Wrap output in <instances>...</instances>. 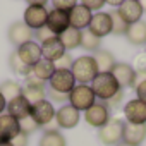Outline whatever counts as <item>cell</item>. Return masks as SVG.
Wrapping results in <instances>:
<instances>
[{
	"label": "cell",
	"mask_w": 146,
	"mask_h": 146,
	"mask_svg": "<svg viewBox=\"0 0 146 146\" xmlns=\"http://www.w3.org/2000/svg\"><path fill=\"white\" fill-rule=\"evenodd\" d=\"M40 146H67V143H65V137L57 129H48L43 132L40 139Z\"/></svg>",
	"instance_id": "cell-27"
},
{
	"label": "cell",
	"mask_w": 146,
	"mask_h": 146,
	"mask_svg": "<svg viewBox=\"0 0 146 146\" xmlns=\"http://www.w3.org/2000/svg\"><path fill=\"white\" fill-rule=\"evenodd\" d=\"M72 62H74V58L70 57V53H64L57 62H53V65H55V70H70V67H72Z\"/></svg>",
	"instance_id": "cell-32"
},
{
	"label": "cell",
	"mask_w": 146,
	"mask_h": 146,
	"mask_svg": "<svg viewBox=\"0 0 146 146\" xmlns=\"http://www.w3.org/2000/svg\"><path fill=\"white\" fill-rule=\"evenodd\" d=\"M29 117H31L40 127H45V125H48V124L55 119V108H53L52 102H48V100L45 98V100H40V102H36V103L31 105Z\"/></svg>",
	"instance_id": "cell-6"
},
{
	"label": "cell",
	"mask_w": 146,
	"mask_h": 146,
	"mask_svg": "<svg viewBox=\"0 0 146 146\" xmlns=\"http://www.w3.org/2000/svg\"><path fill=\"white\" fill-rule=\"evenodd\" d=\"M81 5H84L93 12V11H100L105 5V0H81Z\"/></svg>",
	"instance_id": "cell-37"
},
{
	"label": "cell",
	"mask_w": 146,
	"mask_h": 146,
	"mask_svg": "<svg viewBox=\"0 0 146 146\" xmlns=\"http://www.w3.org/2000/svg\"><path fill=\"white\" fill-rule=\"evenodd\" d=\"M134 90H136V96H137V100L143 102V103H146V81H143L141 84H137Z\"/></svg>",
	"instance_id": "cell-39"
},
{
	"label": "cell",
	"mask_w": 146,
	"mask_h": 146,
	"mask_svg": "<svg viewBox=\"0 0 146 146\" xmlns=\"http://www.w3.org/2000/svg\"><path fill=\"white\" fill-rule=\"evenodd\" d=\"M21 95L33 105L40 100H45L46 96V84H24Z\"/></svg>",
	"instance_id": "cell-24"
},
{
	"label": "cell",
	"mask_w": 146,
	"mask_h": 146,
	"mask_svg": "<svg viewBox=\"0 0 146 146\" xmlns=\"http://www.w3.org/2000/svg\"><path fill=\"white\" fill-rule=\"evenodd\" d=\"M33 36L38 40V41H41V43H45L46 40H50V38H53L55 35L46 28V26H43V28H40V29H36V31H33Z\"/></svg>",
	"instance_id": "cell-35"
},
{
	"label": "cell",
	"mask_w": 146,
	"mask_h": 146,
	"mask_svg": "<svg viewBox=\"0 0 146 146\" xmlns=\"http://www.w3.org/2000/svg\"><path fill=\"white\" fill-rule=\"evenodd\" d=\"M46 17H48V11L46 7L41 5H28V9L24 11V24L29 29H40L43 26H46Z\"/></svg>",
	"instance_id": "cell-8"
},
{
	"label": "cell",
	"mask_w": 146,
	"mask_h": 146,
	"mask_svg": "<svg viewBox=\"0 0 146 146\" xmlns=\"http://www.w3.org/2000/svg\"><path fill=\"white\" fill-rule=\"evenodd\" d=\"M91 17H93L91 11L86 9L81 4H78L76 7H72L69 11V24H70V28H76L79 31H83V29H86L90 26Z\"/></svg>",
	"instance_id": "cell-15"
},
{
	"label": "cell",
	"mask_w": 146,
	"mask_h": 146,
	"mask_svg": "<svg viewBox=\"0 0 146 146\" xmlns=\"http://www.w3.org/2000/svg\"><path fill=\"white\" fill-rule=\"evenodd\" d=\"M69 26H70V24H69V12H67V11H58V9L48 11L46 28H48L55 36H60Z\"/></svg>",
	"instance_id": "cell-11"
},
{
	"label": "cell",
	"mask_w": 146,
	"mask_h": 146,
	"mask_svg": "<svg viewBox=\"0 0 146 146\" xmlns=\"http://www.w3.org/2000/svg\"><path fill=\"white\" fill-rule=\"evenodd\" d=\"M58 38H60V41H62L65 52H67V50H74V48L81 46V31L76 29V28H70V26H69V28H67Z\"/></svg>",
	"instance_id": "cell-25"
},
{
	"label": "cell",
	"mask_w": 146,
	"mask_h": 146,
	"mask_svg": "<svg viewBox=\"0 0 146 146\" xmlns=\"http://www.w3.org/2000/svg\"><path fill=\"white\" fill-rule=\"evenodd\" d=\"M16 52H17L19 58H21L26 65H29V67H33V65L41 58V46H40L38 43H35V41H28V43L17 46Z\"/></svg>",
	"instance_id": "cell-21"
},
{
	"label": "cell",
	"mask_w": 146,
	"mask_h": 146,
	"mask_svg": "<svg viewBox=\"0 0 146 146\" xmlns=\"http://www.w3.org/2000/svg\"><path fill=\"white\" fill-rule=\"evenodd\" d=\"M0 146H12L11 141H0Z\"/></svg>",
	"instance_id": "cell-46"
},
{
	"label": "cell",
	"mask_w": 146,
	"mask_h": 146,
	"mask_svg": "<svg viewBox=\"0 0 146 146\" xmlns=\"http://www.w3.org/2000/svg\"><path fill=\"white\" fill-rule=\"evenodd\" d=\"M12 146H28V134L26 132H19L12 141H11Z\"/></svg>",
	"instance_id": "cell-38"
},
{
	"label": "cell",
	"mask_w": 146,
	"mask_h": 146,
	"mask_svg": "<svg viewBox=\"0 0 146 146\" xmlns=\"http://www.w3.org/2000/svg\"><path fill=\"white\" fill-rule=\"evenodd\" d=\"M143 81H146V72H143V70H136V74H134V84H132V88H136L137 84H141Z\"/></svg>",
	"instance_id": "cell-41"
},
{
	"label": "cell",
	"mask_w": 146,
	"mask_h": 146,
	"mask_svg": "<svg viewBox=\"0 0 146 146\" xmlns=\"http://www.w3.org/2000/svg\"><path fill=\"white\" fill-rule=\"evenodd\" d=\"M100 45H102V38L95 36L88 28L81 31V46L84 50H88V52H98Z\"/></svg>",
	"instance_id": "cell-28"
},
{
	"label": "cell",
	"mask_w": 146,
	"mask_h": 146,
	"mask_svg": "<svg viewBox=\"0 0 146 146\" xmlns=\"http://www.w3.org/2000/svg\"><path fill=\"white\" fill-rule=\"evenodd\" d=\"M117 12H119V16H120L129 26L134 24V23H137V21H141V17H143V14H144L137 0H125V2L117 9Z\"/></svg>",
	"instance_id": "cell-18"
},
{
	"label": "cell",
	"mask_w": 146,
	"mask_h": 146,
	"mask_svg": "<svg viewBox=\"0 0 146 146\" xmlns=\"http://www.w3.org/2000/svg\"><path fill=\"white\" fill-rule=\"evenodd\" d=\"M88 29H90L95 36H98V38H103V36L110 35V33H112V19H110V14H108V12L93 14Z\"/></svg>",
	"instance_id": "cell-16"
},
{
	"label": "cell",
	"mask_w": 146,
	"mask_h": 146,
	"mask_svg": "<svg viewBox=\"0 0 146 146\" xmlns=\"http://www.w3.org/2000/svg\"><path fill=\"white\" fill-rule=\"evenodd\" d=\"M146 139V124H129L124 122L122 143L129 146H139Z\"/></svg>",
	"instance_id": "cell-12"
},
{
	"label": "cell",
	"mask_w": 146,
	"mask_h": 146,
	"mask_svg": "<svg viewBox=\"0 0 146 146\" xmlns=\"http://www.w3.org/2000/svg\"><path fill=\"white\" fill-rule=\"evenodd\" d=\"M79 119H81V113L70 105H64L60 107L57 112H55V124L62 129H72L79 124Z\"/></svg>",
	"instance_id": "cell-9"
},
{
	"label": "cell",
	"mask_w": 146,
	"mask_h": 146,
	"mask_svg": "<svg viewBox=\"0 0 146 146\" xmlns=\"http://www.w3.org/2000/svg\"><path fill=\"white\" fill-rule=\"evenodd\" d=\"M84 120L91 125V127H103L108 120H110V108L107 107L105 102H95L86 112H84Z\"/></svg>",
	"instance_id": "cell-5"
},
{
	"label": "cell",
	"mask_w": 146,
	"mask_h": 146,
	"mask_svg": "<svg viewBox=\"0 0 146 146\" xmlns=\"http://www.w3.org/2000/svg\"><path fill=\"white\" fill-rule=\"evenodd\" d=\"M40 46H41V57L46 58V60H50V62H57L65 53V48H64V45H62V41H60L58 36H53V38L46 40Z\"/></svg>",
	"instance_id": "cell-20"
},
{
	"label": "cell",
	"mask_w": 146,
	"mask_h": 146,
	"mask_svg": "<svg viewBox=\"0 0 146 146\" xmlns=\"http://www.w3.org/2000/svg\"><path fill=\"white\" fill-rule=\"evenodd\" d=\"M125 38L131 45H146V23L137 21L131 24L125 31Z\"/></svg>",
	"instance_id": "cell-22"
},
{
	"label": "cell",
	"mask_w": 146,
	"mask_h": 146,
	"mask_svg": "<svg viewBox=\"0 0 146 146\" xmlns=\"http://www.w3.org/2000/svg\"><path fill=\"white\" fill-rule=\"evenodd\" d=\"M67 100H69V105L74 107L78 112H81V110L86 112L96 102V96H95L91 86H88V84H76L74 88H72V91L69 93Z\"/></svg>",
	"instance_id": "cell-4"
},
{
	"label": "cell",
	"mask_w": 146,
	"mask_h": 146,
	"mask_svg": "<svg viewBox=\"0 0 146 146\" xmlns=\"http://www.w3.org/2000/svg\"><path fill=\"white\" fill-rule=\"evenodd\" d=\"M122 132H124V120L119 117H110V120L98 129V139L105 146H117L122 143Z\"/></svg>",
	"instance_id": "cell-3"
},
{
	"label": "cell",
	"mask_w": 146,
	"mask_h": 146,
	"mask_svg": "<svg viewBox=\"0 0 146 146\" xmlns=\"http://www.w3.org/2000/svg\"><path fill=\"white\" fill-rule=\"evenodd\" d=\"M132 69H134V70H143V72H146V52L137 53V55L134 57V60H132Z\"/></svg>",
	"instance_id": "cell-36"
},
{
	"label": "cell",
	"mask_w": 146,
	"mask_h": 146,
	"mask_svg": "<svg viewBox=\"0 0 146 146\" xmlns=\"http://www.w3.org/2000/svg\"><path fill=\"white\" fill-rule=\"evenodd\" d=\"M110 74L115 78V81L119 83V86L122 90L124 88H132V84H134V74H136V70L132 69V65L124 64V62H115V65L110 70Z\"/></svg>",
	"instance_id": "cell-13"
},
{
	"label": "cell",
	"mask_w": 146,
	"mask_h": 146,
	"mask_svg": "<svg viewBox=\"0 0 146 146\" xmlns=\"http://www.w3.org/2000/svg\"><path fill=\"white\" fill-rule=\"evenodd\" d=\"M124 2H125V0H105V4H108V5H113V7H120Z\"/></svg>",
	"instance_id": "cell-43"
},
{
	"label": "cell",
	"mask_w": 146,
	"mask_h": 146,
	"mask_svg": "<svg viewBox=\"0 0 146 146\" xmlns=\"http://www.w3.org/2000/svg\"><path fill=\"white\" fill-rule=\"evenodd\" d=\"M108 14H110V19H112V33H113V35H125L129 24L119 16L117 11H112V12H108Z\"/></svg>",
	"instance_id": "cell-31"
},
{
	"label": "cell",
	"mask_w": 146,
	"mask_h": 146,
	"mask_svg": "<svg viewBox=\"0 0 146 146\" xmlns=\"http://www.w3.org/2000/svg\"><path fill=\"white\" fill-rule=\"evenodd\" d=\"M74 86H76V79L70 70H55L53 76L48 79V88L62 95H69Z\"/></svg>",
	"instance_id": "cell-7"
},
{
	"label": "cell",
	"mask_w": 146,
	"mask_h": 146,
	"mask_svg": "<svg viewBox=\"0 0 146 146\" xmlns=\"http://www.w3.org/2000/svg\"><path fill=\"white\" fill-rule=\"evenodd\" d=\"M19 132L21 129L17 119L11 117L9 113L0 115V141H12Z\"/></svg>",
	"instance_id": "cell-19"
},
{
	"label": "cell",
	"mask_w": 146,
	"mask_h": 146,
	"mask_svg": "<svg viewBox=\"0 0 146 146\" xmlns=\"http://www.w3.org/2000/svg\"><path fill=\"white\" fill-rule=\"evenodd\" d=\"M137 2H139V0H137Z\"/></svg>",
	"instance_id": "cell-48"
},
{
	"label": "cell",
	"mask_w": 146,
	"mask_h": 146,
	"mask_svg": "<svg viewBox=\"0 0 146 146\" xmlns=\"http://www.w3.org/2000/svg\"><path fill=\"white\" fill-rule=\"evenodd\" d=\"M7 38H9V43L14 45V46H21L28 41H31L33 38V29H29L23 21H16L9 26V31H7Z\"/></svg>",
	"instance_id": "cell-10"
},
{
	"label": "cell",
	"mask_w": 146,
	"mask_h": 146,
	"mask_svg": "<svg viewBox=\"0 0 146 146\" xmlns=\"http://www.w3.org/2000/svg\"><path fill=\"white\" fill-rule=\"evenodd\" d=\"M124 117L129 124H146V103L137 98L127 102L124 107Z\"/></svg>",
	"instance_id": "cell-14"
},
{
	"label": "cell",
	"mask_w": 146,
	"mask_h": 146,
	"mask_svg": "<svg viewBox=\"0 0 146 146\" xmlns=\"http://www.w3.org/2000/svg\"><path fill=\"white\" fill-rule=\"evenodd\" d=\"M26 2H28V5H41V7H45L48 0H26Z\"/></svg>",
	"instance_id": "cell-42"
},
{
	"label": "cell",
	"mask_w": 146,
	"mask_h": 146,
	"mask_svg": "<svg viewBox=\"0 0 146 146\" xmlns=\"http://www.w3.org/2000/svg\"><path fill=\"white\" fill-rule=\"evenodd\" d=\"M117 146H129V144H125V143H119Z\"/></svg>",
	"instance_id": "cell-47"
},
{
	"label": "cell",
	"mask_w": 146,
	"mask_h": 146,
	"mask_svg": "<svg viewBox=\"0 0 146 146\" xmlns=\"http://www.w3.org/2000/svg\"><path fill=\"white\" fill-rule=\"evenodd\" d=\"M5 105H7V102H5V98L2 96V93H0V115H2V112L5 110Z\"/></svg>",
	"instance_id": "cell-44"
},
{
	"label": "cell",
	"mask_w": 146,
	"mask_h": 146,
	"mask_svg": "<svg viewBox=\"0 0 146 146\" xmlns=\"http://www.w3.org/2000/svg\"><path fill=\"white\" fill-rule=\"evenodd\" d=\"M53 72H55V65H53V62H50V60H46V58H43V57H41V58L31 67V74L36 76L38 79L45 81V83L53 76Z\"/></svg>",
	"instance_id": "cell-23"
},
{
	"label": "cell",
	"mask_w": 146,
	"mask_h": 146,
	"mask_svg": "<svg viewBox=\"0 0 146 146\" xmlns=\"http://www.w3.org/2000/svg\"><path fill=\"white\" fill-rule=\"evenodd\" d=\"M53 4V9H58V11H70L72 7L78 5V0H52Z\"/></svg>",
	"instance_id": "cell-34"
},
{
	"label": "cell",
	"mask_w": 146,
	"mask_h": 146,
	"mask_svg": "<svg viewBox=\"0 0 146 146\" xmlns=\"http://www.w3.org/2000/svg\"><path fill=\"white\" fill-rule=\"evenodd\" d=\"M21 91H23V86L19 83H16V81H11V79H7V81H4L0 84V93H2V96L5 98V102L19 96Z\"/></svg>",
	"instance_id": "cell-30"
},
{
	"label": "cell",
	"mask_w": 146,
	"mask_h": 146,
	"mask_svg": "<svg viewBox=\"0 0 146 146\" xmlns=\"http://www.w3.org/2000/svg\"><path fill=\"white\" fill-rule=\"evenodd\" d=\"M91 90L100 102H108L122 88L119 86V83L115 81V78L110 72H98V76L91 81Z\"/></svg>",
	"instance_id": "cell-1"
},
{
	"label": "cell",
	"mask_w": 146,
	"mask_h": 146,
	"mask_svg": "<svg viewBox=\"0 0 146 146\" xmlns=\"http://www.w3.org/2000/svg\"><path fill=\"white\" fill-rule=\"evenodd\" d=\"M46 95L53 100V102H58V103H62V102H65L67 100V96L69 95H62V93H57V91H53V90H50V88H46Z\"/></svg>",
	"instance_id": "cell-40"
},
{
	"label": "cell",
	"mask_w": 146,
	"mask_h": 146,
	"mask_svg": "<svg viewBox=\"0 0 146 146\" xmlns=\"http://www.w3.org/2000/svg\"><path fill=\"white\" fill-rule=\"evenodd\" d=\"M93 58L98 65V72H110L112 67L115 65V58L108 50H98Z\"/></svg>",
	"instance_id": "cell-26"
},
{
	"label": "cell",
	"mask_w": 146,
	"mask_h": 146,
	"mask_svg": "<svg viewBox=\"0 0 146 146\" xmlns=\"http://www.w3.org/2000/svg\"><path fill=\"white\" fill-rule=\"evenodd\" d=\"M70 72H72V76H74L76 83L86 84V83H91L98 76V65H96L93 57L83 55V57H79L72 62Z\"/></svg>",
	"instance_id": "cell-2"
},
{
	"label": "cell",
	"mask_w": 146,
	"mask_h": 146,
	"mask_svg": "<svg viewBox=\"0 0 146 146\" xmlns=\"http://www.w3.org/2000/svg\"><path fill=\"white\" fill-rule=\"evenodd\" d=\"M9 67H11L12 72H16V74H19V76H24V78H26L28 74H31V67L26 65V64L19 58V55H17L16 50L9 55Z\"/></svg>",
	"instance_id": "cell-29"
},
{
	"label": "cell",
	"mask_w": 146,
	"mask_h": 146,
	"mask_svg": "<svg viewBox=\"0 0 146 146\" xmlns=\"http://www.w3.org/2000/svg\"><path fill=\"white\" fill-rule=\"evenodd\" d=\"M139 5H141L143 12H146V0H139Z\"/></svg>",
	"instance_id": "cell-45"
},
{
	"label": "cell",
	"mask_w": 146,
	"mask_h": 146,
	"mask_svg": "<svg viewBox=\"0 0 146 146\" xmlns=\"http://www.w3.org/2000/svg\"><path fill=\"white\" fill-rule=\"evenodd\" d=\"M38 127H40V125H38V124H36L31 117H26V119L19 120V129H21V132H26L28 136H29L31 132H35Z\"/></svg>",
	"instance_id": "cell-33"
},
{
	"label": "cell",
	"mask_w": 146,
	"mask_h": 146,
	"mask_svg": "<svg viewBox=\"0 0 146 146\" xmlns=\"http://www.w3.org/2000/svg\"><path fill=\"white\" fill-rule=\"evenodd\" d=\"M5 110H7V113H9L11 117H14V119H17V120H23V119L29 117L31 103H29L23 95H19V96H16V98H12V100L7 102Z\"/></svg>",
	"instance_id": "cell-17"
}]
</instances>
